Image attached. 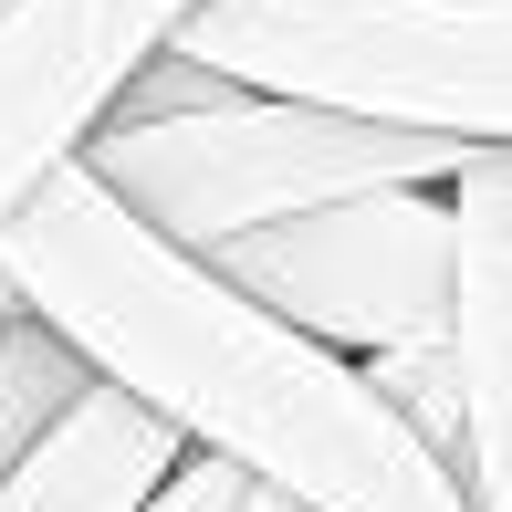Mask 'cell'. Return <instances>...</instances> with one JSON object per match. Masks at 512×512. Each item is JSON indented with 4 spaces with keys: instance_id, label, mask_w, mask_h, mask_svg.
Segmentation results:
<instances>
[{
    "instance_id": "obj_10",
    "label": "cell",
    "mask_w": 512,
    "mask_h": 512,
    "mask_svg": "<svg viewBox=\"0 0 512 512\" xmlns=\"http://www.w3.org/2000/svg\"><path fill=\"white\" fill-rule=\"evenodd\" d=\"M251 492H262V481L241 471V460H220V450H189V471L168 481V492H157L147 512H241Z\"/></svg>"
},
{
    "instance_id": "obj_8",
    "label": "cell",
    "mask_w": 512,
    "mask_h": 512,
    "mask_svg": "<svg viewBox=\"0 0 512 512\" xmlns=\"http://www.w3.org/2000/svg\"><path fill=\"white\" fill-rule=\"evenodd\" d=\"M95 377H105V366L84 356L42 304H21L11 324H0V471H11L53 418H74L84 398H95Z\"/></svg>"
},
{
    "instance_id": "obj_6",
    "label": "cell",
    "mask_w": 512,
    "mask_h": 512,
    "mask_svg": "<svg viewBox=\"0 0 512 512\" xmlns=\"http://www.w3.org/2000/svg\"><path fill=\"white\" fill-rule=\"evenodd\" d=\"M460 199V492L512 512V147H471Z\"/></svg>"
},
{
    "instance_id": "obj_5",
    "label": "cell",
    "mask_w": 512,
    "mask_h": 512,
    "mask_svg": "<svg viewBox=\"0 0 512 512\" xmlns=\"http://www.w3.org/2000/svg\"><path fill=\"white\" fill-rule=\"evenodd\" d=\"M189 11L199 0H0V230L95 147Z\"/></svg>"
},
{
    "instance_id": "obj_4",
    "label": "cell",
    "mask_w": 512,
    "mask_h": 512,
    "mask_svg": "<svg viewBox=\"0 0 512 512\" xmlns=\"http://www.w3.org/2000/svg\"><path fill=\"white\" fill-rule=\"evenodd\" d=\"M209 262L272 304L283 324L345 345V356H387V345H450L460 335V199L450 189H356L262 220L220 241Z\"/></svg>"
},
{
    "instance_id": "obj_3",
    "label": "cell",
    "mask_w": 512,
    "mask_h": 512,
    "mask_svg": "<svg viewBox=\"0 0 512 512\" xmlns=\"http://www.w3.org/2000/svg\"><path fill=\"white\" fill-rule=\"evenodd\" d=\"M178 53L272 95L512 147V0H199Z\"/></svg>"
},
{
    "instance_id": "obj_1",
    "label": "cell",
    "mask_w": 512,
    "mask_h": 512,
    "mask_svg": "<svg viewBox=\"0 0 512 512\" xmlns=\"http://www.w3.org/2000/svg\"><path fill=\"white\" fill-rule=\"evenodd\" d=\"M0 262L105 377L157 398L262 492L304 512H471L460 471L377 398L366 356L251 304L209 251L147 230L84 157L0 230Z\"/></svg>"
},
{
    "instance_id": "obj_7",
    "label": "cell",
    "mask_w": 512,
    "mask_h": 512,
    "mask_svg": "<svg viewBox=\"0 0 512 512\" xmlns=\"http://www.w3.org/2000/svg\"><path fill=\"white\" fill-rule=\"evenodd\" d=\"M199 439L178 429L157 398H136L126 377H95V398L32 439L0 471V512H147L189 471Z\"/></svg>"
},
{
    "instance_id": "obj_11",
    "label": "cell",
    "mask_w": 512,
    "mask_h": 512,
    "mask_svg": "<svg viewBox=\"0 0 512 512\" xmlns=\"http://www.w3.org/2000/svg\"><path fill=\"white\" fill-rule=\"evenodd\" d=\"M21 304H32V293H21V283H11V262H0V324H11Z\"/></svg>"
},
{
    "instance_id": "obj_9",
    "label": "cell",
    "mask_w": 512,
    "mask_h": 512,
    "mask_svg": "<svg viewBox=\"0 0 512 512\" xmlns=\"http://www.w3.org/2000/svg\"><path fill=\"white\" fill-rule=\"evenodd\" d=\"M366 377H377V398L460 471V335L450 345H387V356H366Z\"/></svg>"
},
{
    "instance_id": "obj_2",
    "label": "cell",
    "mask_w": 512,
    "mask_h": 512,
    "mask_svg": "<svg viewBox=\"0 0 512 512\" xmlns=\"http://www.w3.org/2000/svg\"><path fill=\"white\" fill-rule=\"evenodd\" d=\"M84 168L147 230L189 251H220L262 220L356 199V189H450L471 168L460 136L398 126V115H356V105H314V95H272V84H230L209 105H168V115H115L95 126Z\"/></svg>"
},
{
    "instance_id": "obj_12",
    "label": "cell",
    "mask_w": 512,
    "mask_h": 512,
    "mask_svg": "<svg viewBox=\"0 0 512 512\" xmlns=\"http://www.w3.org/2000/svg\"><path fill=\"white\" fill-rule=\"evenodd\" d=\"M241 512H304V502H283V492H251V502H241Z\"/></svg>"
}]
</instances>
